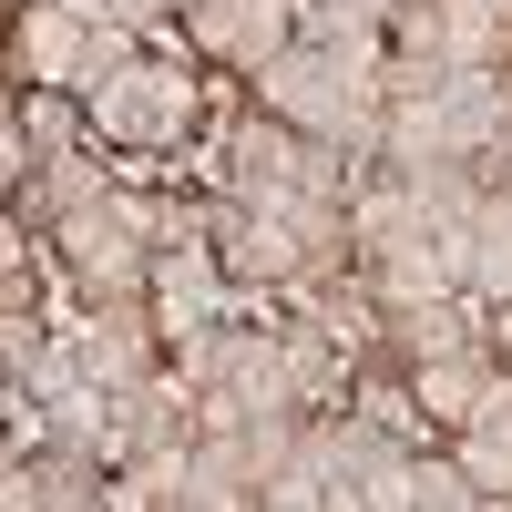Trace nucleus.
I'll list each match as a JSON object with an SVG mask.
<instances>
[{
	"mask_svg": "<svg viewBox=\"0 0 512 512\" xmlns=\"http://www.w3.org/2000/svg\"><path fill=\"white\" fill-rule=\"evenodd\" d=\"M113 21H134V31H164V21H175V0H113Z\"/></svg>",
	"mask_w": 512,
	"mask_h": 512,
	"instance_id": "b1692460",
	"label": "nucleus"
},
{
	"mask_svg": "<svg viewBox=\"0 0 512 512\" xmlns=\"http://www.w3.org/2000/svg\"><path fill=\"white\" fill-rule=\"evenodd\" d=\"M492 195H512V154H492Z\"/></svg>",
	"mask_w": 512,
	"mask_h": 512,
	"instance_id": "a878e982",
	"label": "nucleus"
},
{
	"mask_svg": "<svg viewBox=\"0 0 512 512\" xmlns=\"http://www.w3.org/2000/svg\"><path fill=\"white\" fill-rule=\"evenodd\" d=\"M103 185H113V175H103V154H93V144H72V154H41V164H31V185H21L11 205H21V226H41V236H52V216L93 205Z\"/></svg>",
	"mask_w": 512,
	"mask_h": 512,
	"instance_id": "f8f14e48",
	"label": "nucleus"
},
{
	"mask_svg": "<svg viewBox=\"0 0 512 512\" xmlns=\"http://www.w3.org/2000/svg\"><path fill=\"white\" fill-rule=\"evenodd\" d=\"M144 297H154L164 338H175V328H195V318H226V267H216V236H175V246H154Z\"/></svg>",
	"mask_w": 512,
	"mask_h": 512,
	"instance_id": "423d86ee",
	"label": "nucleus"
},
{
	"mask_svg": "<svg viewBox=\"0 0 512 512\" xmlns=\"http://www.w3.org/2000/svg\"><path fill=\"white\" fill-rule=\"evenodd\" d=\"M72 349H82V369L103 379V390H134L144 369H164L154 349H164V318L144 308V297H93V318H72Z\"/></svg>",
	"mask_w": 512,
	"mask_h": 512,
	"instance_id": "7ed1b4c3",
	"label": "nucleus"
},
{
	"mask_svg": "<svg viewBox=\"0 0 512 512\" xmlns=\"http://www.w3.org/2000/svg\"><path fill=\"white\" fill-rule=\"evenodd\" d=\"M72 11H82V21H93V11H113V0H72Z\"/></svg>",
	"mask_w": 512,
	"mask_h": 512,
	"instance_id": "cd10ccee",
	"label": "nucleus"
},
{
	"mask_svg": "<svg viewBox=\"0 0 512 512\" xmlns=\"http://www.w3.org/2000/svg\"><path fill=\"white\" fill-rule=\"evenodd\" d=\"M297 144H308V134H297L287 113L256 103L236 134H226V195H236V205H277V195L297 185Z\"/></svg>",
	"mask_w": 512,
	"mask_h": 512,
	"instance_id": "0eeeda50",
	"label": "nucleus"
},
{
	"mask_svg": "<svg viewBox=\"0 0 512 512\" xmlns=\"http://www.w3.org/2000/svg\"><path fill=\"white\" fill-rule=\"evenodd\" d=\"M52 256H62V277L82 297H144V277H154V205L103 185L93 205L52 216Z\"/></svg>",
	"mask_w": 512,
	"mask_h": 512,
	"instance_id": "f257e3e1",
	"label": "nucleus"
},
{
	"mask_svg": "<svg viewBox=\"0 0 512 512\" xmlns=\"http://www.w3.org/2000/svg\"><path fill=\"white\" fill-rule=\"evenodd\" d=\"M11 277H31V226H21V205L0 216V287H11Z\"/></svg>",
	"mask_w": 512,
	"mask_h": 512,
	"instance_id": "4be33fe9",
	"label": "nucleus"
},
{
	"mask_svg": "<svg viewBox=\"0 0 512 512\" xmlns=\"http://www.w3.org/2000/svg\"><path fill=\"white\" fill-rule=\"evenodd\" d=\"M41 441H82V451H103V441H113V390H103V379H72L62 400H41Z\"/></svg>",
	"mask_w": 512,
	"mask_h": 512,
	"instance_id": "a211bd4d",
	"label": "nucleus"
},
{
	"mask_svg": "<svg viewBox=\"0 0 512 512\" xmlns=\"http://www.w3.org/2000/svg\"><path fill=\"white\" fill-rule=\"evenodd\" d=\"M0 72H11V62H0Z\"/></svg>",
	"mask_w": 512,
	"mask_h": 512,
	"instance_id": "c756f323",
	"label": "nucleus"
},
{
	"mask_svg": "<svg viewBox=\"0 0 512 512\" xmlns=\"http://www.w3.org/2000/svg\"><path fill=\"white\" fill-rule=\"evenodd\" d=\"M492 308V297H512V195H482V216H472V277H461Z\"/></svg>",
	"mask_w": 512,
	"mask_h": 512,
	"instance_id": "f3484780",
	"label": "nucleus"
},
{
	"mask_svg": "<svg viewBox=\"0 0 512 512\" xmlns=\"http://www.w3.org/2000/svg\"><path fill=\"white\" fill-rule=\"evenodd\" d=\"M277 379L297 410H349V349L318 328V318H287L277 328Z\"/></svg>",
	"mask_w": 512,
	"mask_h": 512,
	"instance_id": "1a4fd4ad",
	"label": "nucleus"
},
{
	"mask_svg": "<svg viewBox=\"0 0 512 512\" xmlns=\"http://www.w3.org/2000/svg\"><path fill=\"white\" fill-rule=\"evenodd\" d=\"M431 41H441V62L502 72V52H512V21L492 11V0H431Z\"/></svg>",
	"mask_w": 512,
	"mask_h": 512,
	"instance_id": "2eb2a0df",
	"label": "nucleus"
},
{
	"mask_svg": "<svg viewBox=\"0 0 512 512\" xmlns=\"http://www.w3.org/2000/svg\"><path fill=\"white\" fill-rule=\"evenodd\" d=\"M246 502H256L246 431H195V451H185V512H246Z\"/></svg>",
	"mask_w": 512,
	"mask_h": 512,
	"instance_id": "9b49d317",
	"label": "nucleus"
},
{
	"mask_svg": "<svg viewBox=\"0 0 512 512\" xmlns=\"http://www.w3.org/2000/svg\"><path fill=\"white\" fill-rule=\"evenodd\" d=\"M482 349L512 369V297H492V318H482Z\"/></svg>",
	"mask_w": 512,
	"mask_h": 512,
	"instance_id": "5701e85b",
	"label": "nucleus"
},
{
	"mask_svg": "<svg viewBox=\"0 0 512 512\" xmlns=\"http://www.w3.org/2000/svg\"><path fill=\"white\" fill-rule=\"evenodd\" d=\"M175 21H185L195 52H216V62L256 72L277 41H297V0H175Z\"/></svg>",
	"mask_w": 512,
	"mask_h": 512,
	"instance_id": "20e7f679",
	"label": "nucleus"
},
{
	"mask_svg": "<svg viewBox=\"0 0 512 512\" xmlns=\"http://www.w3.org/2000/svg\"><path fill=\"white\" fill-rule=\"evenodd\" d=\"M11 472H21V451H11V441H0V482H11Z\"/></svg>",
	"mask_w": 512,
	"mask_h": 512,
	"instance_id": "bb28decb",
	"label": "nucleus"
},
{
	"mask_svg": "<svg viewBox=\"0 0 512 512\" xmlns=\"http://www.w3.org/2000/svg\"><path fill=\"white\" fill-rule=\"evenodd\" d=\"M11 410H21V369L0 359V420H11Z\"/></svg>",
	"mask_w": 512,
	"mask_h": 512,
	"instance_id": "393cba45",
	"label": "nucleus"
},
{
	"mask_svg": "<svg viewBox=\"0 0 512 512\" xmlns=\"http://www.w3.org/2000/svg\"><path fill=\"white\" fill-rule=\"evenodd\" d=\"M246 82H256V103H267V113H287L297 134H308V123H318V113L338 103V82H349V62H328L318 41H277V52L256 62Z\"/></svg>",
	"mask_w": 512,
	"mask_h": 512,
	"instance_id": "6e6552de",
	"label": "nucleus"
},
{
	"mask_svg": "<svg viewBox=\"0 0 512 512\" xmlns=\"http://www.w3.org/2000/svg\"><path fill=\"white\" fill-rule=\"evenodd\" d=\"M82 103H93V134L103 144H154V154H175L205 123V93H195L185 62H134V72H113L103 93H82Z\"/></svg>",
	"mask_w": 512,
	"mask_h": 512,
	"instance_id": "f03ea898",
	"label": "nucleus"
},
{
	"mask_svg": "<svg viewBox=\"0 0 512 512\" xmlns=\"http://www.w3.org/2000/svg\"><path fill=\"white\" fill-rule=\"evenodd\" d=\"M31 164H41V144H31L21 103H0V195H21V185H31Z\"/></svg>",
	"mask_w": 512,
	"mask_h": 512,
	"instance_id": "412c9836",
	"label": "nucleus"
},
{
	"mask_svg": "<svg viewBox=\"0 0 512 512\" xmlns=\"http://www.w3.org/2000/svg\"><path fill=\"white\" fill-rule=\"evenodd\" d=\"M492 11H502V21H512V0H492Z\"/></svg>",
	"mask_w": 512,
	"mask_h": 512,
	"instance_id": "c85d7f7f",
	"label": "nucleus"
},
{
	"mask_svg": "<svg viewBox=\"0 0 512 512\" xmlns=\"http://www.w3.org/2000/svg\"><path fill=\"white\" fill-rule=\"evenodd\" d=\"M461 502H482V492H472V472L420 451V461H410V512H461Z\"/></svg>",
	"mask_w": 512,
	"mask_h": 512,
	"instance_id": "aec40b11",
	"label": "nucleus"
},
{
	"mask_svg": "<svg viewBox=\"0 0 512 512\" xmlns=\"http://www.w3.org/2000/svg\"><path fill=\"white\" fill-rule=\"evenodd\" d=\"M21 123H31V144H41V154H72V144H93V113H82V93H62V82H31Z\"/></svg>",
	"mask_w": 512,
	"mask_h": 512,
	"instance_id": "6ab92c4d",
	"label": "nucleus"
},
{
	"mask_svg": "<svg viewBox=\"0 0 512 512\" xmlns=\"http://www.w3.org/2000/svg\"><path fill=\"white\" fill-rule=\"evenodd\" d=\"M379 349H390V369L451 359V349H482V297H472V287H441V297H400V308H379Z\"/></svg>",
	"mask_w": 512,
	"mask_h": 512,
	"instance_id": "39448f33",
	"label": "nucleus"
},
{
	"mask_svg": "<svg viewBox=\"0 0 512 512\" xmlns=\"http://www.w3.org/2000/svg\"><path fill=\"white\" fill-rule=\"evenodd\" d=\"M11 72L21 82H62V93H72V72H82V11H72V0H31V11H21Z\"/></svg>",
	"mask_w": 512,
	"mask_h": 512,
	"instance_id": "9d476101",
	"label": "nucleus"
},
{
	"mask_svg": "<svg viewBox=\"0 0 512 512\" xmlns=\"http://www.w3.org/2000/svg\"><path fill=\"white\" fill-rule=\"evenodd\" d=\"M492 349H451V359H420L410 369V400H420V420H441V431H461V420L482 410V390H492Z\"/></svg>",
	"mask_w": 512,
	"mask_h": 512,
	"instance_id": "ddd939ff",
	"label": "nucleus"
},
{
	"mask_svg": "<svg viewBox=\"0 0 512 512\" xmlns=\"http://www.w3.org/2000/svg\"><path fill=\"white\" fill-rule=\"evenodd\" d=\"M308 318H318L349 359L379 349V287H369V277H328V287H308Z\"/></svg>",
	"mask_w": 512,
	"mask_h": 512,
	"instance_id": "dca6fc26",
	"label": "nucleus"
},
{
	"mask_svg": "<svg viewBox=\"0 0 512 512\" xmlns=\"http://www.w3.org/2000/svg\"><path fill=\"white\" fill-rule=\"evenodd\" d=\"M21 472H31V502L93 512V502H103V482H113V461H103V451H82V441H41V451L21 461Z\"/></svg>",
	"mask_w": 512,
	"mask_h": 512,
	"instance_id": "4468645a",
	"label": "nucleus"
}]
</instances>
